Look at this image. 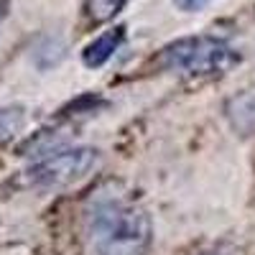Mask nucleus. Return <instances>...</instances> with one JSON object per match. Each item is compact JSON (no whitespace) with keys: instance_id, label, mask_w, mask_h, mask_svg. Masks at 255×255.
Returning <instances> with one entry per match:
<instances>
[{"instance_id":"f257e3e1","label":"nucleus","mask_w":255,"mask_h":255,"mask_svg":"<svg viewBox=\"0 0 255 255\" xmlns=\"http://www.w3.org/2000/svg\"><path fill=\"white\" fill-rule=\"evenodd\" d=\"M87 255H145L153 227L145 207L120 181H102L82 207Z\"/></svg>"},{"instance_id":"39448f33","label":"nucleus","mask_w":255,"mask_h":255,"mask_svg":"<svg viewBox=\"0 0 255 255\" xmlns=\"http://www.w3.org/2000/svg\"><path fill=\"white\" fill-rule=\"evenodd\" d=\"M225 113H227V118H230L235 130H240L245 135L255 133V90L235 95L227 102Z\"/></svg>"},{"instance_id":"7ed1b4c3","label":"nucleus","mask_w":255,"mask_h":255,"mask_svg":"<svg viewBox=\"0 0 255 255\" xmlns=\"http://www.w3.org/2000/svg\"><path fill=\"white\" fill-rule=\"evenodd\" d=\"M97 166H100V151H95V148H87V145L56 148V151H46L28 168L26 181L36 189L67 186L92 174Z\"/></svg>"},{"instance_id":"f03ea898","label":"nucleus","mask_w":255,"mask_h":255,"mask_svg":"<svg viewBox=\"0 0 255 255\" xmlns=\"http://www.w3.org/2000/svg\"><path fill=\"white\" fill-rule=\"evenodd\" d=\"M238 51L217 36H186L163 49V64L189 77L222 74L238 64Z\"/></svg>"},{"instance_id":"6e6552de","label":"nucleus","mask_w":255,"mask_h":255,"mask_svg":"<svg viewBox=\"0 0 255 255\" xmlns=\"http://www.w3.org/2000/svg\"><path fill=\"white\" fill-rule=\"evenodd\" d=\"M176 8H181L184 13H197V10H204L212 0H174Z\"/></svg>"},{"instance_id":"0eeeda50","label":"nucleus","mask_w":255,"mask_h":255,"mask_svg":"<svg viewBox=\"0 0 255 255\" xmlns=\"http://www.w3.org/2000/svg\"><path fill=\"white\" fill-rule=\"evenodd\" d=\"M26 123V113L23 108H5L0 110V138H8L13 133H18Z\"/></svg>"},{"instance_id":"20e7f679","label":"nucleus","mask_w":255,"mask_h":255,"mask_svg":"<svg viewBox=\"0 0 255 255\" xmlns=\"http://www.w3.org/2000/svg\"><path fill=\"white\" fill-rule=\"evenodd\" d=\"M123 41H125V28L123 26L100 33L95 41H90V44L84 46V51H82L84 64H87V67H102L108 59L115 56V51L123 46Z\"/></svg>"},{"instance_id":"423d86ee","label":"nucleus","mask_w":255,"mask_h":255,"mask_svg":"<svg viewBox=\"0 0 255 255\" xmlns=\"http://www.w3.org/2000/svg\"><path fill=\"white\" fill-rule=\"evenodd\" d=\"M125 3H128V0H87L84 5H87L90 20H95V23H105V20L115 18L123 10Z\"/></svg>"},{"instance_id":"1a4fd4ad","label":"nucleus","mask_w":255,"mask_h":255,"mask_svg":"<svg viewBox=\"0 0 255 255\" xmlns=\"http://www.w3.org/2000/svg\"><path fill=\"white\" fill-rule=\"evenodd\" d=\"M202 255H240V250L235 245H217V248H212V250H207Z\"/></svg>"}]
</instances>
